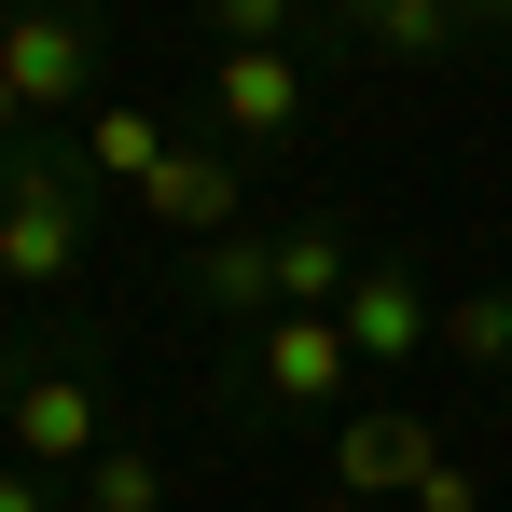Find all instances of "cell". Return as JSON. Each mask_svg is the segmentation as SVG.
Masks as SVG:
<instances>
[{
	"label": "cell",
	"mask_w": 512,
	"mask_h": 512,
	"mask_svg": "<svg viewBox=\"0 0 512 512\" xmlns=\"http://www.w3.org/2000/svg\"><path fill=\"white\" fill-rule=\"evenodd\" d=\"M429 471H443V429L429 416H402V402H374V416H346V443H333V499H416Z\"/></svg>",
	"instance_id": "obj_2"
},
{
	"label": "cell",
	"mask_w": 512,
	"mask_h": 512,
	"mask_svg": "<svg viewBox=\"0 0 512 512\" xmlns=\"http://www.w3.org/2000/svg\"><path fill=\"white\" fill-rule=\"evenodd\" d=\"M360 42H388V56H443V42H471V14H443V0H374Z\"/></svg>",
	"instance_id": "obj_13"
},
{
	"label": "cell",
	"mask_w": 512,
	"mask_h": 512,
	"mask_svg": "<svg viewBox=\"0 0 512 512\" xmlns=\"http://www.w3.org/2000/svg\"><path fill=\"white\" fill-rule=\"evenodd\" d=\"M222 125H236V139H277V125H305V70H291L277 42L222 56Z\"/></svg>",
	"instance_id": "obj_8"
},
{
	"label": "cell",
	"mask_w": 512,
	"mask_h": 512,
	"mask_svg": "<svg viewBox=\"0 0 512 512\" xmlns=\"http://www.w3.org/2000/svg\"><path fill=\"white\" fill-rule=\"evenodd\" d=\"M319 512H374V499H319Z\"/></svg>",
	"instance_id": "obj_18"
},
{
	"label": "cell",
	"mask_w": 512,
	"mask_h": 512,
	"mask_svg": "<svg viewBox=\"0 0 512 512\" xmlns=\"http://www.w3.org/2000/svg\"><path fill=\"white\" fill-rule=\"evenodd\" d=\"M333 319H346L360 360H416V346H443V305L416 291V263H360V291H346Z\"/></svg>",
	"instance_id": "obj_6"
},
{
	"label": "cell",
	"mask_w": 512,
	"mask_h": 512,
	"mask_svg": "<svg viewBox=\"0 0 512 512\" xmlns=\"http://www.w3.org/2000/svg\"><path fill=\"white\" fill-rule=\"evenodd\" d=\"M0 84L28 97V111H84V84H97V42L70 28V14H14V28H0Z\"/></svg>",
	"instance_id": "obj_5"
},
{
	"label": "cell",
	"mask_w": 512,
	"mask_h": 512,
	"mask_svg": "<svg viewBox=\"0 0 512 512\" xmlns=\"http://www.w3.org/2000/svg\"><path fill=\"white\" fill-rule=\"evenodd\" d=\"M499 402H512V374H499Z\"/></svg>",
	"instance_id": "obj_19"
},
{
	"label": "cell",
	"mask_w": 512,
	"mask_h": 512,
	"mask_svg": "<svg viewBox=\"0 0 512 512\" xmlns=\"http://www.w3.org/2000/svg\"><path fill=\"white\" fill-rule=\"evenodd\" d=\"M84 499H97V512H167V471H153L139 443H111V457L84 471Z\"/></svg>",
	"instance_id": "obj_14"
},
{
	"label": "cell",
	"mask_w": 512,
	"mask_h": 512,
	"mask_svg": "<svg viewBox=\"0 0 512 512\" xmlns=\"http://www.w3.org/2000/svg\"><path fill=\"white\" fill-rule=\"evenodd\" d=\"M194 277H208V305H222V319H277V236H208V263H194Z\"/></svg>",
	"instance_id": "obj_9"
},
{
	"label": "cell",
	"mask_w": 512,
	"mask_h": 512,
	"mask_svg": "<svg viewBox=\"0 0 512 512\" xmlns=\"http://www.w3.org/2000/svg\"><path fill=\"white\" fill-rule=\"evenodd\" d=\"M139 194H153L167 222H222V236H236V167H222V153H167Z\"/></svg>",
	"instance_id": "obj_10"
},
{
	"label": "cell",
	"mask_w": 512,
	"mask_h": 512,
	"mask_svg": "<svg viewBox=\"0 0 512 512\" xmlns=\"http://www.w3.org/2000/svg\"><path fill=\"white\" fill-rule=\"evenodd\" d=\"M346 374H360L346 319H263V402H277V416H333Z\"/></svg>",
	"instance_id": "obj_3"
},
{
	"label": "cell",
	"mask_w": 512,
	"mask_h": 512,
	"mask_svg": "<svg viewBox=\"0 0 512 512\" xmlns=\"http://www.w3.org/2000/svg\"><path fill=\"white\" fill-rule=\"evenodd\" d=\"M0 429H14L28 471H97V457H111V443H97V388H84V374H28Z\"/></svg>",
	"instance_id": "obj_4"
},
{
	"label": "cell",
	"mask_w": 512,
	"mask_h": 512,
	"mask_svg": "<svg viewBox=\"0 0 512 512\" xmlns=\"http://www.w3.org/2000/svg\"><path fill=\"white\" fill-rule=\"evenodd\" d=\"M70 250H84L70 180H56V167H14V180H0V277H14V291H56Z\"/></svg>",
	"instance_id": "obj_1"
},
{
	"label": "cell",
	"mask_w": 512,
	"mask_h": 512,
	"mask_svg": "<svg viewBox=\"0 0 512 512\" xmlns=\"http://www.w3.org/2000/svg\"><path fill=\"white\" fill-rule=\"evenodd\" d=\"M416 512H485V485H471V471L443 457V471H429V485H416Z\"/></svg>",
	"instance_id": "obj_15"
},
{
	"label": "cell",
	"mask_w": 512,
	"mask_h": 512,
	"mask_svg": "<svg viewBox=\"0 0 512 512\" xmlns=\"http://www.w3.org/2000/svg\"><path fill=\"white\" fill-rule=\"evenodd\" d=\"M0 512H42V485H28V471H0Z\"/></svg>",
	"instance_id": "obj_16"
},
{
	"label": "cell",
	"mask_w": 512,
	"mask_h": 512,
	"mask_svg": "<svg viewBox=\"0 0 512 512\" xmlns=\"http://www.w3.org/2000/svg\"><path fill=\"white\" fill-rule=\"evenodd\" d=\"M346 291H360L346 222H291V236H277V319H333Z\"/></svg>",
	"instance_id": "obj_7"
},
{
	"label": "cell",
	"mask_w": 512,
	"mask_h": 512,
	"mask_svg": "<svg viewBox=\"0 0 512 512\" xmlns=\"http://www.w3.org/2000/svg\"><path fill=\"white\" fill-rule=\"evenodd\" d=\"M14 125H28V97H14V84H0V139H14Z\"/></svg>",
	"instance_id": "obj_17"
},
{
	"label": "cell",
	"mask_w": 512,
	"mask_h": 512,
	"mask_svg": "<svg viewBox=\"0 0 512 512\" xmlns=\"http://www.w3.org/2000/svg\"><path fill=\"white\" fill-rule=\"evenodd\" d=\"M443 360L512 374V291H457V305H443Z\"/></svg>",
	"instance_id": "obj_11"
},
{
	"label": "cell",
	"mask_w": 512,
	"mask_h": 512,
	"mask_svg": "<svg viewBox=\"0 0 512 512\" xmlns=\"http://www.w3.org/2000/svg\"><path fill=\"white\" fill-rule=\"evenodd\" d=\"M84 167L97 180H153V167H167V125H153V111H97V125H84Z\"/></svg>",
	"instance_id": "obj_12"
}]
</instances>
